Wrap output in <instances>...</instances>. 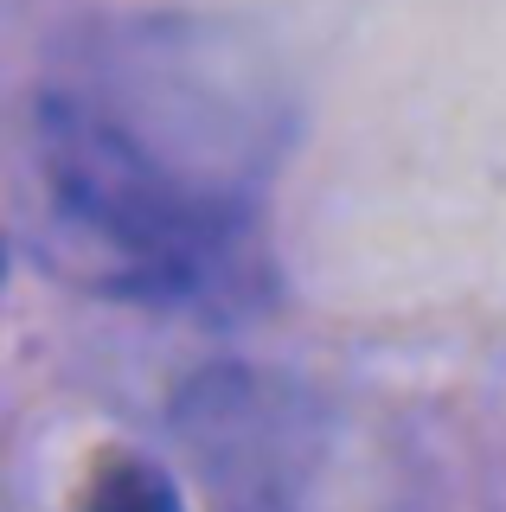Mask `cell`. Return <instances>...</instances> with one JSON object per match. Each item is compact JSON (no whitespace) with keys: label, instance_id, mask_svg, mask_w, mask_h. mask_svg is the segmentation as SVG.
Listing matches in <instances>:
<instances>
[{"label":"cell","instance_id":"6da1fadb","mask_svg":"<svg viewBox=\"0 0 506 512\" xmlns=\"http://www.w3.org/2000/svg\"><path fill=\"white\" fill-rule=\"evenodd\" d=\"M282 96L205 20L90 26L13 128V231L45 276L129 308L244 295Z\"/></svg>","mask_w":506,"mask_h":512},{"label":"cell","instance_id":"7a4b0ae2","mask_svg":"<svg viewBox=\"0 0 506 512\" xmlns=\"http://www.w3.org/2000/svg\"><path fill=\"white\" fill-rule=\"evenodd\" d=\"M90 512H180V500H173V487L148 461H109L97 474Z\"/></svg>","mask_w":506,"mask_h":512}]
</instances>
